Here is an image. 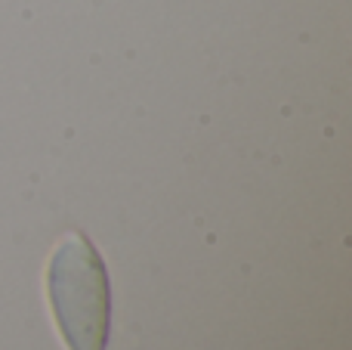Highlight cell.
I'll list each match as a JSON object with an SVG mask.
<instances>
[{
	"instance_id": "1",
	"label": "cell",
	"mask_w": 352,
	"mask_h": 350,
	"mask_svg": "<svg viewBox=\"0 0 352 350\" xmlns=\"http://www.w3.org/2000/svg\"><path fill=\"white\" fill-rule=\"evenodd\" d=\"M47 295L68 350H105L111 335V282L102 254L84 233L68 236L47 267Z\"/></svg>"
}]
</instances>
